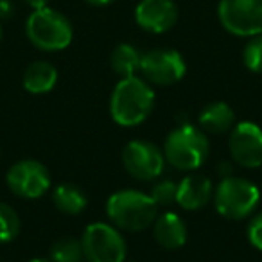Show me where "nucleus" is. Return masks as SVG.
Wrapping results in <instances>:
<instances>
[{
    "label": "nucleus",
    "instance_id": "nucleus-16",
    "mask_svg": "<svg viewBox=\"0 0 262 262\" xmlns=\"http://www.w3.org/2000/svg\"><path fill=\"white\" fill-rule=\"evenodd\" d=\"M56 81H58V70L49 61L33 63L27 67L24 74V86L34 95L51 92L56 86Z\"/></svg>",
    "mask_w": 262,
    "mask_h": 262
},
{
    "label": "nucleus",
    "instance_id": "nucleus-2",
    "mask_svg": "<svg viewBox=\"0 0 262 262\" xmlns=\"http://www.w3.org/2000/svg\"><path fill=\"white\" fill-rule=\"evenodd\" d=\"M106 214L117 228L126 232H142L155 223L158 205L146 192L126 189L110 196Z\"/></svg>",
    "mask_w": 262,
    "mask_h": 262
},
{
    "label": "nucleus",
    "instance_id": "nucleus-8",
    "mask_svg": "<svg viewBox=\"0 0 262 262\" xmlns=\"http://www.w3.org/2000/svg\"><path fill=\"white\" fill-rule=\"evenodd\" d=\"M6 182L13 194L26 200L43 196L51 187V174L43 164L36 160H22L11 165L6 174Z\"/></svg>",
    "mask_w": 262,
    "mask_h": 262
},
{
    "label": "nucleus",
    "instance_id": "nucleus-13",
    "mask_svg": "<svg viewBox=\"0 0 262 262\" xmlns=\"http://www.w3.org/2000/svg\"><path fill=\"white\" fill-rule=\"evenodd\" d=\"M214 196V185L207 176L192 174L178 183L176 203L185 210H200Z\"/></svg>",
    "mask_w": 262,
    "mask_h": 262
},
{
    "label": "nucleus",
    "instance_id": "nucleus-9",
    "mask_svg": "<svg viewBox=\"0 0 262 262\" xmlns=\"http://www.w3.org/2000/svg\"><path fill=\"white\" fill-rule=\"evenodd\" d=\"M122 164L133 178L147 182V180H155L162 174L165 157L153 142L131 140L122 149Z\"/></svg>",
    "mask_w": 262,
    "mask_h": 262
},
{
    "label": "nucleus",
    "instance_id": "nucleus-4",
    "mask_svg": "<svg viewBox=\"0 0 262 262\" xmlns=\"http://www.w3.org/2000/svg\"><path fill=\"white\" fill-rule=\"evenodd\" d=\"M27 38L41 51H63L72 41V26L69 18L51 8L36 9L26 24Z\"/></svg>",
    "mask_w": 262,
    "mask_h": 262
},
{
    "label": "nucleus",
    "instance_id": "nucleus-27",
    "mask_svg": "<svg viewBox=\"0 0 262 262\" xmlns=\"http://www.w3.org/2000/svg\"><path fill=\"white\" fill-rule=\"evenodd\" d=\"M86 2L92 6H108V4H112L113 0H86Z\"/></svg>",
    "mask_w": 262,
    "mask_h": 262
},
{
    "label": "nucleus",
    "instance_id": "nucleus-17",
    "mask_svg": "<svg viewBox=\"0 0 262 262\" xmlns=\"http://www.w3.org/2000/svg\"><path fill=\"white\" fill-rule=\"evenodd\" d=\"M52 201H54L56 208L63 214L76 215L84 210L88 203V198L83 190L77 185L72 183H63V185L56 187L52 192Z\"/></svg>",
    "mask_w": 262,
    "mask_h": 262
},
{
    "label": "nucleus",
    "instance_id": "nucleus-5",
    "mask_svg": "<svg viewBox=\"0 0 262 262\" xmlns=\"http://www.w3.org/2000/svg\"><path fill=\"white\" fill-rule=\"evenodd\" d=\"M214 201L217 212L226 219L239 221L251 214L260 201V192L257 185L248 180L228 176L219 182L214 192Z\"/></svg>",
    "mask_w": 262,
    "mask_h": 262
},
{
    "label": "nucleus",
    "instance_id": "nucleus-7",
    "mask_svg": "<svg viewBox=\"0 0 262 262\" xmlns=\"http://www.w3.org/2000/svg\"><path fill=\"white\" fill-rule=\"evenodd\" d=\"M217 16L223 27L235 36L262 34V0H221Z\"/></svg>",
    "mask_w": 262,
    "mask_h": 262
},
{
    "label": "nucleus",
    "instance_id": "nucleus-11",
    "mask_svg": "<svg viewBox=\"0 0 262 262\" xmlns=\"http://www.w3.org/2000/svg\"><path fill=\"white\" fill-rule=\"evenodd\" d=\"M230 153L235 164L246 169L262 165V129L257 124L244 120L232 127Z\"/></svg>",
    "mask_w": 262,
    "mask_h": 262
},
{
    "label": "nucleus",
    "instance_id": "nucleus-15",
    "mask_svg": "<svg viewBox=\"0 0 262 262\" xmlns=\"http://www.w3.org/2000/svg\"><path fill=\"white\" fill-rule=\"evenodd\" d=\"M200 126L207 133L221 135L235 126V113L226 102H212L200 113Z\"/></svg>",
    "mask_w": 262,
    "mask_h": 262
},
{
    "label": "nucleus",
    "instance_id": "nucleus-23",
    "mask_svg": "<svg viewBox=\"0 0 262 262\" xmlns=\"http://www.w3.org/2000/svg\"><path fill=\"white\" fill-rule=\"evenodd\" d=\"M248 239H250L251 246L262 251V212L255 215L248 225Z\"/></svg>",
    "mask_w": 262,
    "mask_h": 262
},
{
    "label": "nucleus",
    "instance_id": "nucleus-21",
    "mask_svg": "<svg viewBox=\"0 0 262 262\" xmlns=\"http://www.w3.org/2000/svg\"><path fill=\"white\" fill-rule=\"evenodd\" d=\"M244 65L255 74H262V34L253 36L244 47Z\"/></svg>",
    "mask_w": 262,
    "mask_h": 262
},
{
    "label": "nucleus",
    "instance_id": "nucleus-26",
    "mask_svg": "<svg viewBox=\"0 0 262 262\" xmlns=\"http://www.w3.org/2000/svg\"><path fill=\"white\" fill-rule=\"evenodd\" d=\"M26 4L27 6H31V8L36 11V9H43V8H47V4H49V0H26Z\"/></svg>",
    "mask_w": 262,
    "mask_h": 262
},
{
    "label": "nucleus",
    "instance_id": "nucleus-29",
    "mask_svg": "<svg viewBox=\"0 0 262 262\" xmlns=\"http://www.w3.org/2000/svg\"><path fill=\"white\" fill-rule=\"evenodd\" d=\"M0 40H2V27H0Z\"/></svg>",
    "mask_w": 262,
    "mask_h": 262
},
{
    "label": "nucleus",
    "instance_id": "nucleus-6",
    "mask_svg": "<svg viewBox=\"0 0 262 262\" xmlns=\"http://www.w3.org/2000/svg\"><path fill=\"white\" fill-rule=\"evenodd\" d=\"M83 251L88 262H124L126 241L120 232L106 223H94L83 233Z\"/></svg>",
    "mask_w": 262,
    "mask_h": 262
},
{
    "label": "nucleus",
    "instance_id": "nucleus-3",
    "mask_svg": "<svg viewBox=\"0 0 262 262\" xmlns=\"http://www.w3.org/2000/svg\"><path fill=\"white\" fill-rule=\"evenodd\" d=\"M210 153V144L203 131L190 124H182L167 135L164 157L178 171H194L205 164Z\"/></svg>",
    "mask_w": 262,
    "mask_h": 262
},
{
    "label": "nucleus",
    "instance_id": "nucleus-10",
    "mask_svg": "<svg viewBox=\"0 0 262 262\" xmlns=\"http://www.w3.org/2000/svg\"><path fill=\"white\" fill-rule=\"evenodd\" d=\"M185 59L178 51L171 49H155L142 54L140 72L149 83L169 86L174 84L185 76Z\"/></svg>",
    "mask_w": 262,
    "mask_h": 262
},
{
    "label": "nucleus",
    "instance_id": "nucleus-14",
    "mask_svg": "<svg viewBox=\"0 0 262 262\" xmlns=\"http://www.w3.org/2000/svg\"><path fill=\"white\" fill-rule=\"evenodd\" d=\"M155 239L165 250H178L187 243V226L178 214L165 212L155 219Z\"/></svg>",
    "mask_w": 262,
    "mask_h": 262
},
{
    "label": "nucleus",
    "instance_id": "nucleus-19",
    "mask_svg": "<svg viewBox=\"0 0 262 262\" xmlns=\"http://www.w3.org/2000/svg\"><path fill=\"white\" fill-rule=\"evenodd\" d=\"M52 262H83V244L77 239H59L51 248Z\"/></svg>",
    "mask_w": 262,
    "mask_h": 262
},
{
    "label": "nucleus",
    "instance_id": "nucleus-22",
    "mask_svg": "<svg viewBox=\"0 0 262 262\" xmlns=\"http://www.w3.org/2000/svg\"><path fill=\"white\" fill-rule=\"evenodd\" d=\"M176 194H178V183L172 180H160L151 190V198L158 207H169L171 203H174Z\"/></svg>",
    "mask_w": 262,
    "mask_h": 262
},
{
    "label": "nucleus",
    "instance_id": "nucleus-20",
    "mask_svg": "<svg viewBox=\"0 0 262 262\" xmlns=\"http://www.w3.org/2000/svg\"><path fill=\"white\" fill-rule=\"evenodd\" d=\"M20 232V217L13 207L0 201V243H9Z\"/></svg>",
    "mask_w": 262,
    "mask_h": 262
},
{
    "label": "nucleus",
    "instance_id": "nucleus-18",
    "mask_svg": "<svg viewBox=\"0 0 262 262\" xmlns=\"http://www.w3.org/2000/svg\"><path fill=\"white\" fill-rule=\"evenodd\" d=\"M140 61H142V54L129 43L117 45L113 49L112 56H110V63H112L113 72L122 77L135 76L137 70H140Z\"/></svg>",
    "mask_w": 262,
    "mask_h": 262
},
{
    "label": "nucleus",
    "instance_id": "nucleus-12",
    "mask_svg": "<svg viewBox=\"0 0 262 262\" xmlns=\"http://www.w3.org/2000/svg\"><path fill=\"white\" fill-rule=\"evenodd\" d=\"M135 20L144 31L160 34L169 31L178 20V8L172 0H140Z\"/></svg>",
    "mask_w": 262,
    "mask_h": 262
},
{
    "label": "nucleus",
    "instance_id": "nucleus-1",
    "mask_svg": "<svg viewBox=\"0 0 262 262\" xmlns=\"http://www.w3.org/2000/svg\"><path fill=\"white\" fill-rule=\"evenodd\" d=\"M155 106V92L147 81L137 76L122 77L113 88L110 99V113L119 126L133 127L151 115Z\"/></svg>",
    "mask_w": 262,
    "mask_h": 262
},
{
    "label": "nucleus",
    "instance_id": "nucleus-25",
    "mask_svg": "<svg viewBox=\"0 0 262 262\" xmlns=\"http://www.w3.org/2000/svg\"><path fill=\"white\" fill-rule=\"evenodd\" d=\"M217 172L221 174V178H228V176H232L233 174L232 164H230V162H221L219 167H217Z\"/></svg>",
    "mask_w": 262,
    "mask_h": 262
},
{
    "label": "nucleus",
    "instance_id": "nucleus-28",
    "mask_svg": "<svg viewBox=\"0 0 262 262\" xmlns=\"http://www.w3.org/2000/svg\"><path fill=\"white\" fill-rule=\"evenodd\" d=\"M29 262H52V260H45V258H34V260H29Z\"/></svg>",
    "mask_w": 262,
    "mask_h": 262
},
{
    "label": "nucleus",
    "instance_id": "nucleus-24",
    "mask_svg": "<svg viewBox=\"0 0 262 262\" xmlns=\"http://www.w3.org/2000/svg\"><path fill=\"white\" fill-rule=\"evenodd\" d=\"M13 11H15L13 0H0V20L11 18Z\"/></svg>",
    "mask_w": 262,
    "mask_h": 262
}]
</instances>
